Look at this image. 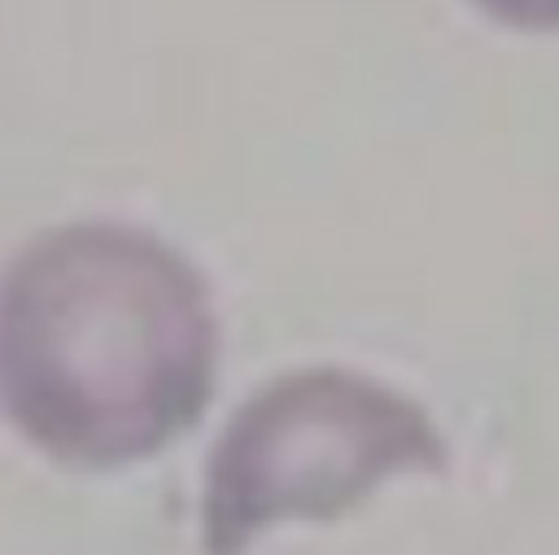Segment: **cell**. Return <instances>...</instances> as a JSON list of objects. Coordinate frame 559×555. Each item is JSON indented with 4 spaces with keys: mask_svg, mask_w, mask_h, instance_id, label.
<instances>
[{
    "mask_svg": "<svg viewBox=\"0 0 559 555\" xmlns=\"http://www.w3.org/2000/svg\"><path fill=\"white\" fill-rule=\"evenodd\" d=\"M218 376L205 275L127 223H66L0 271V415L44 459L109 472L201 424Z\"/></svg>",
    "mask_w": 559,
    "mask_h": 555,
    "instance_id": "1",
    "label": "cell"
},
{
    "mask_svg": "<svg viewBox=\"0 0 559 555\" xmlns=\"http://www.w3.org/2000/svg\"><path fill=\"white\" fill-rule=\"evenodd\" d=\"M432 415L349 367H301L253 389L205 459L201 551L245 555L284 520H341L389 476L445 472Z\"/></svg>",
    "mask_w": 559,
    "mask_h": 555,
    "instance_id": "2",
    "label": "cell"
},
{
    "mask_svg": "<svg viewBox=\"0 0 559 555\" xmlns=\"http://www.w3.org/2000/svg\"><path fill=\"white\" fill-rule=\"evenodd\" d=\"M493 22L515 31H559V0H476Z\"/></svg>",
    "mask_w": 559,
    "mask_h": 555,
    "instance_id": "3",
    "label": "cell"
}]
</instances>
